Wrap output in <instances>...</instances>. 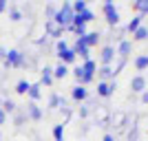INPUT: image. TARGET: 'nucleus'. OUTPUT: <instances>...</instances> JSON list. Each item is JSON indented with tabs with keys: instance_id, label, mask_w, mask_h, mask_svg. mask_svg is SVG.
Wrapping results in <instances>:
<instances>
[{
	"instance_id": "obj_1",
	"label": "nucleus",
	"mask_w": 148,
	"mask_h": 141,
	"mask_svg": "<svg viewBox=\"0 0 148 141\" xmlns=\"http://www.w3.org/2000/svg\"><path fill=\"white\" fill-rule=\"evenodd\" d=\"M2 64H5V68H25L31 62L27 57V53H22L18 49H11V51H7V57L2 60Z\"/></svg>"
},
{
	"instance_id": "obj_2",
	"label": "nucleus",
	"mask_w": 148,
	"mask_h": 141,
	"mask_svg": "<svg viewBox=\"0 0 148 141\" xmlns=\"http://www.w3.org/2000/svg\"><path fill=\"white\" fill-rule=\"evenodd\" d=\"M73 18H75V13H73L71 2H62V7H58V13H56V18H53V22L60 25L62 29H66V27L73 22Z\"/></svg>"
},
{
	"instance_id": "obj_3",
	"label": "nucleus",
	"mask_w": 148,
	"mask_h": 141,
	"mask_svg": "<svg viewBox=\"0 0 148 141\" xmlns=\"http://www.w3.org/2000/svg\"><path fill=\"white\" fill-rule=\"evenodd\" d=\"M128 119H130V115L126 110H113L111 112V121H108V128L115 130V135H122L124 130H126V126H128Z\"/></svg>"
},
{
	"instance_id": "obj_4",
	"label": "nucleus",
	"mask_w": 148,
	"mask_h": 141,
	"mask_svg": "<svg viewBox=\"0 0 148 141\" xmlns=\"http://www.w3.org/2000/svg\"><path fill=\"white\" fill-rule=\"evenodd\" d=\"M93 117H95V123H97L99 128H108V121H111V108H108V106H95V108H93Z\"/></svg>"
},
{
	"instance_id": "obj_5",
	"label": "nucleus",
	"mask_w": 148,
	"mask_h": 141,
	"mask_svg": "<svg viewBox=\"0 0 148 141\" xmlns=\"http://www.w3.org/2000/svg\"><path fill=\"white\" fill-rule=\"evenodd\" d=\"M102 9H104V16H106L108 27H113V29H115V27H119V11H117V7L113 5L111 0H106Z\"/></svg>"
},
{
	"instance_id": "obj_6",
	"label": "nucleus",
	"mask_w": 148,
	"mask_h": 141,
	"mask_svg": "<svg viewBox=\"0 0 148 141\" xmlns=\"http://www.w3.org/2000/svg\"><path fill=\"white\" fill-rule=\"evenodd\" d=\"M82 71H84V77H82L80 86H88L95 80V75H97V64L93 60H86V62H82Z\"/></svg>"
},
{
	"instance_id": "obj_7",
	"label": "nucleus",
	"mask_w": 148,
	"mask_h": 141,
	"mask_svg": "<svg viewBox=\"0 0 148 141\" xmlns=\"http://www.w3.org/2000/svg\"><path fill=\"white\" fill-rule=\"evenodd\" d=\"M117 91V82L111 80V82H97V97H111L115 95Z\"/></svg>"
},
{
	"instance_id": "obj_8",
	"label": "nucleus",
	"mask_w": 148,
	"mask_h": 141,
	"mask_svg": "<svg viewBox=\"0 0 148 141\" xmlns=\"http://www.w3.org/2000/svg\"><path fill=\"white\" fill-rule=\"evenodd\" d=\"M44 33L49 37H56V40H60L62 35H64V29H62L60 25H56L53 20H44Z\"/></svg>"
},
{
	"instance_id": "obj_9",
	"label": "nucleus",
	"mask_w": 148,
	"mask_h": 141,
	"mask_svg": "<svg viewBox=\"0 0 148 141\" xmlns=\"http://www.w3.org/2000/svg\"><path fill=\"white\" fill-rule=\"evenodd\" d=\"M115 55H117V51L113 49L111 44H106L104 49H102V53H99V62H102V66H111L113 60H115Z\"/></svg>"
},
{
	"instance_id": "obj_10",
	"label": "nucleus",
	"mask_w": 148,
	"mask_h": 141,
	"mask_svg": "<svg viewBox=\"0 0 148 141\" xmlns=\"http://www.w3.org/2000/svg\"><path fill=\"white\" fill-rule=\"evenodd\" d=\"M71 49L75 51V55H80V57H82V60H84V62H86V60H91V57H88V55H91V53H88V51H91V49H88V46H86V42H84L82 37H77V40H75V44H73V46H71Z\"/></svg>"
},
{
	"instance_id": "obj_11",
	"label": "nucleus",
	"mask_w": 148,
	"mask_h": 141,
	"mask_svg": "<svg viewBox=\"0 0 148 141\" xmlns=\"http://www.w3.org/2000/svg\"><path fill=\"white\" fill-rule=\"evenodd\" d=\"M126 139H128V141H139V121H137V117L128 119V130H126Z\"/></svg>"
},
{
	"instance_id": "obj_12",
	"label": "nucleus",
	"mask_w": 148,
	"mask_h": 141,
	"mask_svg": "<svg viewBox=\"0 0 148 141\" xmlns=\"http://www.w3.org/2000/svg\"><path fill=\"white\" fill-rule=\"evenodd\" d=\"M71 99H73V101H80V104L86 101L88 99V88L86 86H80V84L73 86V88H71Z\"/></svg>"
},
{
	"instance_id": "obj_13",
	"label": "nucleus",
	"mask_w": 148,
	"mask_h": 141,
	"mask_svg": "<svg viewBox=\"0 0 148 141\" xmlns=\"http://www.w3.org/2000/svg\"><path fill=\"white\" fill-rule=\"evenodd\" d=\"M25 112H27V117H29L31 121H40V119H42V110H40V106H38L36 101H29Z\"/></svg>"
},
{
	"instance_id": "obj_14",
	"label": "nucleus",
	"mask_w": 148,
	"mask_h": 141,
	"mask_svg": "<svg viewBox=\"0 0 148 141\" xmlns=\"http://www.w3.org/2000/svg\"><path fill=\"white\" fill-rule=\"evenodd\" d=\"M53 84V66H47L40 68V86H51Z\"/></svg>"
},
{
	"instance_id": "obj_15",
	"label": "nucleus",
	"mask_w": 148,
	"mask_h": 141,
	"mask_svg": "<svg viewBox=\"0 0 148 141\" xmlns=\"http://www.w3.org/2000/svg\"><path fill=\"white\" fill-rule=\"evenodd\" d=\"M146 91V77L144 75H135L130 80V93H144Z\"/></svg>"
},
{
	"instance_id": "obj_16",
	"label": "nucleus",
	"mask_w": 148,
	"mask_h": 141,
	"mask_svg": "<svg viewBox=\"0 0 148 141\" xmlns=\"http://www.w3.org/2000/svg\"><path fill=\"white\" fill-rule=\"evenodd\" d=\"M111 80H115L113 66H99L97 68V82H111Z\"/></svg>"
},
{
	"instance_id": "obj_17",
	"label": "nucleus",
	"mask_w": 148,
	"mask_h": 141,
	"mask_svg": "<svg viewBox=\"0 0 148 141\" xmlns=\"http://www.w3.org/2000/svg\"><path fill=\"white\" fill-rule=\"evenodd\" d=\"M84 42H86V46L91 49V46H97L99 44V40H102V33L99 31H86V35L82 37Z\"/></svg>"
},
{
	"instance_id": "obj_18",
	"label": "nucleus",
	"mask_w": 148,
	"mask_h": 141,
	"mask_svg": "<svg viewBox=\"0 0 148 141\" xmlns=\"http://www.w3.org/2000/svg\"><path fill=\"white\" fill-rule=\"evenodd\" d=\"M58 57H60V62H62V64H66V66L75 64V60H77V55H75V51L71 49V46H69L66 51H62V53H60Z\"/></svg>"
},
{
	"instance_id": "obj_19",
	"label": "nucleus",
	"mask_w": 148,
	"mask_h": 141,
	"mask_svg": "<svg viewBox=\"0 0 148 141\" xmlns=\"http://www.w3.org/2000/svg\"><path fill=\"white\" fill-rule=\"evenodd\" d=\"M117 55L119 57H128L130 55V51H133V42H130V40H122V42L117 44Z\"/></svg>"
},
{
	"instance_id": "obj_20",
	"label": "nucleus",
	"mask_w": 148,
	"mask_h": 141,
	"mask_svg": "<svg viewBox=\"0 0 148 141\" xmlns=\"http://www.w3.org/2000/svg\"><path fill=\"white\" fill-rule=\"evenodd\" d=\"M142 22H144V16H139V13H137L135 18H130V22L124 27V29H126V33H135V31L142 27Z\"/></svg>"
},
{
	"instance_id": "obj_21",
	"label": "nucleus",
	"mask_w": 148,
	"mask_h": 141,
	"mask_svg": "<svg viewBox=\"0 0 148 141\" xmlns=\"http://www.w3.org/2000/svg\"><path fill=\"white\" fill-rule=\"evenodd\" d=\"M27 95H29L31 101H38V99L42 97V86H40V82L31 84V86H29V93H27Z\"/></svg>"
},
{
	"instance_id": "obj_22",
	"label": "nucleus",
	"mask_w": 148,
	"mask_h": 141,
	"mask_svg": "<svg viewBox=\"0 0 148 141\" xmlns=\"http://www.w3.org/2000/svg\"><path fill=\"white\" fill-rule=\"evenodd\" d=\"M29 119L27 117V112H25V108H18V110L13 112V126L16 128H20V126H25V121Z\"/></svg>"
},
{
	"instance_id": "obj_23",
	"label": "nucleus",
	"mask_w": 148,
	"mask_h": 141,
	"mask_svg": "<svg viewBox=\"0 0 148 141\" xmlns=\"http://www.w3.org/2000/svg\"><path fill=\"white\" fill-rule=\"evenodd\" d=\"M133 11H137L139 16L146 18L148 16V0H135V2H133Z\"/></svg>"
},
{
	"instance_id": "obj_24",
	"label": "nucleus",
	"mask_w": 148,
	"mask_h": 141,
	"mask_svg": "<svg viewBox=\"0 0 148 141\" xmlns=\"http://www.w3.org/2000/svg\"><path fill=\"white\" fill-rule=\"evenodd\" d=\"M66 75H69V66L60 62V64H58V66L53 68V80H64Z\"/></svg>"
},
{
	"instance_id": "obj_25",
	"label": "nucleus",
	"mask_w": 148,
	"mask_h": 141,
	"mask_svg": "<svg viewBox=\"0 0 148 141\" xmlns=\"http://www.w3.org/2000/svg\"><path fill=\"white\" fill-rule=\"evenodd\" d=\"M0 108H2V110L7 112V117H9V115H13V112L18 110V104H13L11 99H2V104H0Z\"/></svg>"
},
{
	"instance_id": "obj_26",
	"label": "nucleus",
	"mask_w": 148,
	"mask_h": 141,
	"mask_svg": "<svg viewBox=\"0 0 148 141\" xmlns=\"http://www.w3.org/2000/svg\"><path fill=\"white\" fill-rule=\"evenodd\" d=\"M7 9H9V20H11V22H20V20L25 18V16H22V11H20V9H18L16 5L7 7Z\"/></svg>"
},
{
	"instance_id": "obj_27",
	"label": "nucleus",
	"mask_w": 148,
	"mask_h": 141,
	"mask_svg": "<svg viewBox=\"0 0 148 141\" xmlns=\"http://www.w3.org/2000/svg\"><path fill=\"white\" fill-rule=\"evenodd\" d=\"M135 68H137V71H146V68H148V53L135 57Z\"/></svg>"
},
{
	"instance_id": "obj_28",
	"label": "nucleus",
	"mask_w": 148,
	"mask_h": 141,
	"mask_svg": "<svg viewBox=\"0 0 148 141\" xmlns=\"http://www.w3.org/2000/svg\"><path fill=\"white\" fill-rule=\"evenodd\" d=\"M133 40H137V42H144V40H148V27H139V29L133 33Z\"/></svg>"
},
{
	"instance_id": "obj_29",
	"label": "nucleus",
	"mask_w": 148,
	"mask_h": 141,
	"mask_svg": "<svg viewBox=\"0 0 148 141\" xmlns=\"http://www.w3.org/2000/svg\"><path fill=\"white\" fill-rule=\"evenodd\" d=\"M56 13H58V7L53 5V2H47V5H44V18L47 20H53Z\"/></svg>"
},
{
	"instance_id": "obj_30",
	"label": "nucleus",
	"mask_w": 148,
	"mask_h": 141,
	"mask_svg": "<svg viewBox=\"0 0 148 141\" xmlns=\"http://www.w3.org/2000/svg\"><path fill=\"white\" fill-rule=\"evenodd\" d=\"M60 101H62V97L58 95V93H51L49 95V110H56V108H60Z\"/></svg>"
},
{
	"instance_id": "obj_31",
	"label": "nucleus",
	"mask_w": 148,
	"mask_h": 141,
	"mask_svg": "<svg viewBox=\"0 0 148 141\" xmlns=\"http://www.w3.org/2000/svg\"><path fill=\"white\" fill-rule=\"evenodd\" d=\"M29 82H27V80H20L18 82V84H16V88H13V91H16V93H18V95H27V93H29Z\"/></svg>"
},
{
	"instance_id": "obj_32",
	"label": "nucleus",
	"mask_w": 148,
	"mask_h": 141,
	"mask_svg": "<svg viewBox=\"0 0 148 141\" xmlns=\"http://www.w3.org/2000/svg\"><path fill=\"white\" fill-rule=\"evenodd\" d=\"M53 139L64 141V123H56V126H53Z\"/></svg>"
},
{
	"instance_id": "obj_33",
	"label": "nucleus",
	"mask_w": 148,
	"mask_h": 141,
	"mask_svg": "<svg viewBox=\"0 0 148 141\" xmlns=\"http://www.w3.org/2000/svg\"><path fill=\"white\" fill-rule=\"evenodd\" d=\"M71 7H73V13H82V11L88 9L86 0H75V2H71Z\"/></svg>"
},
{
	"instance_id": "obj_34",
	"label": "nucleus",
	"mask_w": 148,
	"mask_h": 141,
	"mask_svg": "<svg viewBox=\"0 0 148 141\" xmlns=\"http://www.w3.org/2000/svg\"><path fill=\"white\" fill-rule=\"evenodd\" d=\"M124 66H126V57H119V55H117V62H115V66H113V73L119 75V73L124 71Z\"/></svg>"
},
{
	"instance_id": "obj_35",
	"label": "nucleus",
	"mask_w": 148,
	"mask_h": 141,
	"mask_svg": "<svg viewBox=\"0 0 148 141\" xmlns=\"http://www.w3.org/2000/svg\"><path fill=\"white\" fill-rule=\"evenodd\" d=\"M66 49H69L66 40H64V37H60V40H58V42H56V55H60L62 51H66Z\"/></svg>"
},
{
	"instance_id": "obj_36",
	"label": "nucleus",
	"mask_w": 148,
	"mask_h": 141,
	"mask_svg": "<svg viewBox=\"0 0 148 141\" xmlns=\"http://www.w3.org/2000/svg\"><path fill=\"white\" fill-rule=\"evenodd\" d=\"M77 115H80V119H86V117L91 115V108H88L86 104H82V106H80V110H77Z\"/></svg>"
},
{
	"instance_id": "obj_37",
	"label": "nucleus",
	"mask_w": 148,
	"mask_h": 141,
	"mask_svg": "<svg viewBox=\"0 0 148 141\" xmlns=\"http://www.w3.org/2000/svg\"><path fill=\"white\" fill-rule=\"evenodd\" d=\"M71 73H73V77H75L77 82H82V77H84V71H82V64H80V66H75L73 71H71Z\"/></svg>"
},
{
	"instance_id": "obj_38",
	"label": "nucleus",
	"mask_w": 148,
	"mask_h": 141,
	"mask_svg": "<svg viewBox=\"0 0 148 141\" xmlns=\"http://www.w3.org/2000/svg\"><path fill=\"white\" fill-rule=\"evenodd\" d=\"M7 119H9V117H7V112L0 108V126H2V123H7Z\"/></svg>"
},
{
	"instance_id": "obj_39",
	"label": "nucleus",
	"mask_w": 148,
	"mask_h": 141,
	"mask_svg": "<svg viewBox=\"0 0 148 141\" xmlns=\"http://www.w3.org/2000/svg\"><path fill=\"white\" fill-rule=\"evenodd\" d=\"M102 141H115V135H113V132H106V135H104V139H102Z\"/></svg>"
},
{
	"instance_id": "obj_40",
	"label": "nucleus",
	"mask_w": 148,
	"mask_h": 141,
	"mask_svg": "<svg viewBox=\"0 0 148 141\" xmlns=\"http://www.w3.org/2000/svg\"><path fill=\"white\" fill-rule=\"evenodd\" d=\"M142 104H144V106L148 104V91H144V93H142Z\"/></svg>"
},
{
	"instance_id": "obj_41",
	"label": "nucleus",
	"mask_w": 148,
	"mask_h": 141,
	"mask_svg": "<svg viewBox=\"0 0 148 141\" xmlns=\"http://www.w3.org/2000/svg\"><path fill=\"white\" fill-rule=\"evenodd\" d=\"M7 11V0H0V13Z\"/></svg>"
},
{
	"instance_id": "obj_42",
	"label": "nucleus",
	"mask_w": 148,
	"mask_h": 141,
	"mask_svg": "<svg viewBox=\"0 0 148 141\" xmlns=\"http://www.w3.org/2000/svg\"><path fill=\"white\" fill-rule=\"evenodd\" d=\"M5 57H7V49H5V46H0V60H5Z\"/></svg>"
},
{
	"instance_id": "obj_43",
	"label": "nucleus",
	"mask_w": 148,
	"mask_h": 141,
	"mask_svg": "<svg viewBox=\"0 0 148 141\" xmlns=\"http://www.w3.org/2000/svg\"><path fill=\"white\" fill-rule=\"evenodd\" d=\"M0 141H2V135H0Z\"/></svg>"
},
{
	"instance_id": "obj_44",
	"label": "nucleus",
	"mask_w": 148,
	"mask_h": 141,
	"mask_svg": "<svg viewBox=\"0 0 148 141\" xmlns=\"http://www.w3.org/2000/svg\"><path fill=\"white\" fill-rule=\"evenodd\" d=\"M0 104H2V99H0Z\"/></svg>"
}]
</instances>
